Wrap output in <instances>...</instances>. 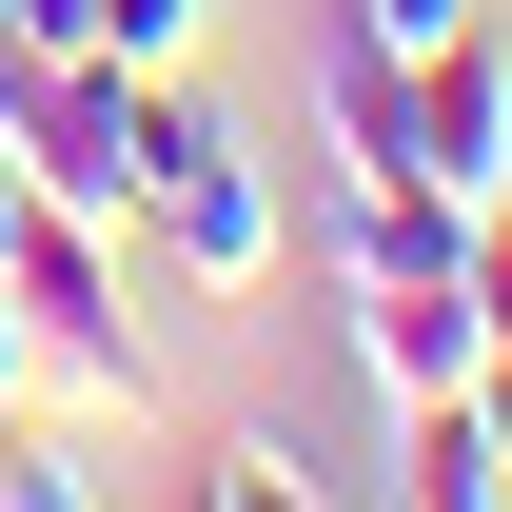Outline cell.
Returning <instances> with one entry per match:
<instances>
[{
    "mask_svg": "<svg viewBox=\"0 0 512 512\" xmlns=\"http://www.w3.org/2000/svg\"><path fill=\"white\" fill-rule=\"evenodd\" d=\"M138 237L178 256L197 296H256V276H276V237H296V217H276V158H256L237 119H178V158H158V197H138Z\"/></svg>",
    "mask_w": 512,
    "mask_h": 512,
    "instance_id": "obj_1",
    "label": "cell"
},
{
    "mask_svg": "<svg viewBox=\"0 0 512 512\" xmlns=\"http://www.w3.org/2000/svg\"><path fill=\"white\" fill-rule=\"evenodd\" d=\"M0 296H20L40 355H119V217H60V197H40V217L0 237Z\"/></svg>",
    "mask_w": 512,
    "mask_h": 512,
    "instance_id": "obj_2",
    "label": "cell"
},
{
    "mask_svg": "<svg viewBox=\"0 0 512 512\" xmlns=\"http://www.w3.org/2000/svg\"><path fill=\"white\" fill-rule=\"evenodd\" d=\"M355 375L414 414V394L473 375V276H355Z\"/></svg>",
    "mask_w": 512,
    "mask_h": 512,
    "instance_id": "obj_3",
    "label": "cell"
},
{
    "mask_svg": "<svg viewBox=\"0 0 512 512\" xmlns=\"http://www.w3.org/2000/svg\"><path fill=\"white\" fill-rule=\"evenodd\" d=\"M473 256V197L394 178V158H335V276H453Z\"/></svg>",
    "mask_w": 512,
    "mask_h": 512,
    "instance_id": "obj_4",
    "label": "cell"
},
{
    "mask_svg": "<svg viewBox=\"0 0 512 512\" xmlns=\"http://www.w3.org/2000/svg\"><path fill=\"white\" fill-rule=\"evenodd\" d=\"M375 493H414V512H493L512 473H493V434H473V394H414V414H394V473Z\"/></svg>",
    "mask_w": 512,
    "mask_h": 512,
    "instance_id": "obj_5",
    "label": "cell"
},
{
    "mask_svg": "<svg viewBox=\"0 0 512 512\" xmlns=\"http://www.w3.org/2000/svg\"><path fill=\"white\" fill-rule=\"evenodd\" d=\"M473 20H493V0H335L355 60H434V40H473Z\"/></svg>",
    "mask_w": 512,
    "mask_h": 512,
    "instance_id": "obj_6",
    "label": "cell"
},
{
    "mask_svg": "<svg viewBox=\"0 0 512 512\" xmlns=\"http://www.w3.org/2000/svg\"><path fill=\"white\" fill-rule=\"evenodd\" d=\"M197 40H217V0H99V60H138V79H178Z\"/></svg>",
    "mask_w": 512,
    "mask_h": 512,
    "instance_id": "obj_7",
    "label": "cell"
},
{
    "mask_svg": "<svg viewBox=\"0 0 512 512\" xmlns=\"http://www.w3.org/2000/svg\"><path fill=\"white\" fill-rule=\"evenodd\" d=\"M197 493H237V512H296V493H335V473H316L296 434H217V473H197Z\"/></svg>",
    "mask_w": 512,
    "mask_h": 512,
    "instance_id": "obj_8",
    "label": "cell"
},
{
    "mask_svg": "<svg viewBox=\"0 0 512 512\" xmlns=\"http://www.w3.org/2000/svg\"><path fill=\"white\" fill-rule=\"evenodd\" d=\"M453 276H473V335H512V197H473V256Z\"/></svg>",
    "mask_w": 512,
    "mask_h": 512,
    "instance_id": "obj_9",
    "label": "cell"
},
{
    "mask_svg": "<svg viewBox=\"0 0 512 512\" xmlns=\"http://www.w3.org/2000/svg\"><path fill=\"white\" fill-rule=\"evenodd\" d=\"M453 394H473V434H493V473H512V335H473V375H453Z\"/></svg>",
    "mask_w": 512,
    "mask_h": 512,
    "instance_id": "obj_10",
    "label": "cell"
},
{
    "mask_svg": "<svg viewBox=\"0 0 512 512\" xmlns=\"http://www.w3.org/2000/svg\"><path fill=\"white\" fill-rule=\"evenodd\" d=\"M20 394H40V335H20V296H0V414H20Z\"/></svg>",
    "mask_w": 512,
    "mask_h": 512,
    "instance_id": "obj_11",
    "label": "cell"
},
{
    "mask_svg": "<svg viewBox=\"0 0 512 512\" xmlns=\"http://www.w3.org/2000/svg\"><path fill=\"white\" fill-rule=\"evenodd\" d=\"M493 197H512V178H493Z\"/></svg>",
    "mask_w": 512,
    "mask_h": 512,
    "instance_id": "obj_12",
    "label": "cell"
}]
</instances>
